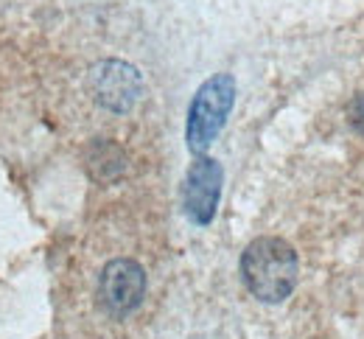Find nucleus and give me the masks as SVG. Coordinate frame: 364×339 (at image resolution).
<instances>
[{
	"label": "nucleus",
	"mask_w": 364,
	"mask_h": 339,
	"mask_svg": "<svg viewBox=\"0 0 364 339\" xmlns=\"http://www.w3.org/2000/svg\"><path fill=\"white\" fill-rule=\"evenodd\" d=\"M241 281L261 303H283L300 278V261L294 247L277 236H261L241 252Z\"/></svg>",
	"instance_id": "1"
},
{
	"label": "nucleus",
	"mask_w": 364,
	"mask_h": 339,
	"mask_svg": "<svg viewBox=\"0 0 364 339\" xmlns=\"http://www.w3.org/2000/svg\"><path fill=\"white\" fill-rule=\"evenodd\" d=\"M235 104V79L230 73H216L193 93L185 121V144L193 154H205L219 132L225 129Z\"/></svg>",
	"instance_id": "2"
},
{
	"label": "nucleus",
	"mask_w": 364,
	"mask_h": 339,
	"mask_svg": "<svg viewBox=\"0 0 364 339\" xmlns=\"http://www.w3.org/2000/svg\"><path fill=\"white\" fill-rule=\"evenodd\" d=\"M222 185H225L222 163L208 154H196L182 183V210L196 227H208L216 219Z\"/></svg>",
	"instance_id": "3"
},
{
	"label": "nucleus",
	"mask_w": 364,
	"mask_h": 339,
	"mask_svg": "<svg viewBox=\"0 0 364 339\" xmlns=\"http://www.w3.org/2000/svg\"><path fill=\"white\" fill-rule=\"evenodd\" d=\"M146 272L132 258H112L98 278V306L112 317H127L143 303Z\"/></svg>",
	"instance_id": "4"
},
{
	"label": "nucleus",
	"mask_w": 364,
	"mask_h": 339,
	"mask_svg": "<svg viewBox=\"0 0 364 339\" xmlns=\"http://www.w3.org/2000/svg\"><path fill=\"white\" fill-rule=\"evenodd\" d=\"M90 90L101 107L124 115L140 98L143 79L129 62L107 59V62H98L90 70Z\"/></svg>",
	"instance_id": "5"
},
{
	"label": "nucleus",
	"mask_w": 364,
	"mask_h": 339,
	"mask_svg": "<svg viewBox=\"0 0 364 339\" xmlns=\"http://www.w3.org/2000/svg\"><path fill=\"white\" fill-rule=\"evenodd\" d=\"M350 121L364 132V98H359V101L353 104V109H350Z\"/></svg>",
	"instance_id": "6"
}]
</instances>
